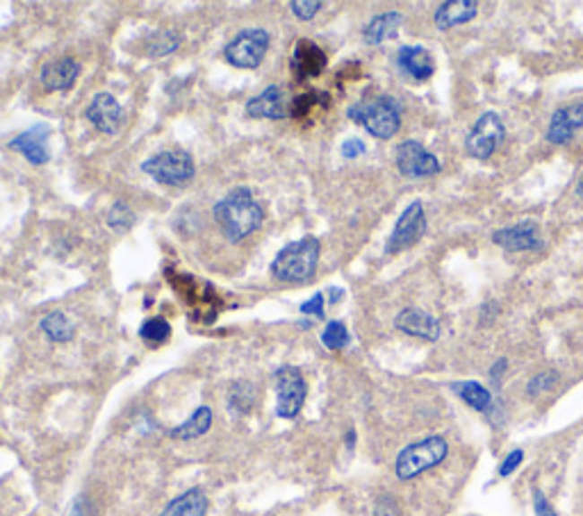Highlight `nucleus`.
Instances as JSON below:
<instances>
[{
	"label": "nucleus",
	"mask_w": 583,
	"mask_h": 516,
	"mask_svg": "<svg viewBox=\"0 0 583 516\" xmlns=\"http://www.w3.org/2000/svg\"><path fill=\"white\" fill-rule=\"evenodd\" d=\"M265 211L248 189H235L214 205V221L231 244H239L262 226Z\"/></svg>",
	"instance_id": "nucleus-1"
},
{
	"label": "nucleus",
	"mask_w": 583,
	"mask_h": 516,
	"mask_svg": "<svg viewBox=\"0 0 583 516\" xmlns=\"http://www.w3.org/2000/svg\"><path fill=\"white\" fill-rule=\"evenodd\" d=\"M319 262V241L315 236L299 239L283 248L272 262V276L278 282H306L315 276Z\"/></svg>",
	"instance_id": "nucleus-2"
},
{
	"label": "nucleus",
	"mask_w": 583,
	"mask_h": 516,
	"mask_svg": "<svg viewBox=\"0 0 583 516\" xmlns=\"http://www.w3.org/2000/svg\"><path fill=\"white\" fill-rule=\"evenodd\" d=\"M349 116L356 124L365 125L367 133L379 139L395 137L401 125L399 105H396L395 99H387V96L374 100H361L349 109Z\"/></svg>",
	"instance_id": "nucleus-3"
},
{
	"label": "nucleus",
	"mask_w": 583,
	"mask_h": 516,
	"mask_svg": "<svg viewBox=\"0 0 583 516\" xmlns=\"http://www.w3.org/2000/svg\"><path fill=\"white\" fill-rule=\"evenodd\" d=\"M447 452H449V446H447V442L442 437H429L417 443H411V446H405L404 451L396 455V477H401V480H413V477H417L420 473L438 467V464L447 458Z\"/></svg>",
	"instance_id": "nucleus-4"
},
{
	"label": "nucleus",
	"mask_w": 583,
	"mask_h": 516,
	"mask_svg": "<svg viewBox=\"0 0 583 516\" xmlns=\"http://www.w3.org/2000/svg\"><path fill=\"white\" fill-rule=\"evenodd\" d=\"M144 173H149L155 182L167 187H183L194 177V159L185 150H164L142 164Z\"/></svg>",
	"instance_id": "nucleus-5"
},
{
	"label": "nucleus",
	"mask_w": 583,
	"mask_h": 516,
	"mask_svg": "<svg viewBox=\"0 0 583 516\" xmlns=\"http://www.w3.org/2000/svg\"><path fill=\"white\" fill-rule=\"evenodd\" d=\"M267 30L251 28L239 32V35L226 46L223 55H226L228 64L235 66V69H257L262 59H265V55H267Z\"/></svg>",
	"instance_id": "nucleus-6"
},
{
	"label": "nucleus",
	"mask_w": 583,
	"mask_h": 516,
	"mask_svg": "<svg viewBox=\"0 0 583 516\" xmlns=\"http://www.w3.org/2000/svg\"><path fill=\"white\" fill-rule=\"evenodd\" d=\"M276 389H278V405L276 414L281 418H297L306 403V380L303 374L294 366H283L276 374Z\"/></svg>",
	"instance_id": "nucleus-7"
},
{
	"label": "nucleus",
	"mask_w": 583,
	"mask_h": 516,
	"mask_svg": "<svg viewBox=\"0 0 583 516\" xmlns=\"http://www.w3.org/2000/svg\"><path fill=\"white\" fill-rule=\"evenodd\" d=\"M501 139H504V124H501V118L497 114L488 112L476 121L472 133L467 134L465 148H467V153L472 158L488 159L500 148Z\"/></svg>",
	"instance_id": "nucleus-8"
},
{
	"label": "nucleus",
	"mask_w": 583,
	"mask_h": 516,
	"mask_svg": "<svg viewBox=\"0 0 583 516\" xmlns=\"http://www.w3.org/2000/svg\"><path fill=\"white\" fill-rule=\"evenodd\" d=\"M426 230V217L422 202H413L405 207L401 219L396 221L395 232H392L390 241H387V253H399L404 248L413 246Z\"/></svg>",
	"instance_id": "nucleus-9"
},
{
	"label": "nucleus",
	"mask_w": 583,
	"mask_h": 516,
	"mask_svg": "<svg viewBox=\"0 0 583 516\" xmlns=\"http://www.w3.org/2000/svg\"><path fill=\"white\" fill-rule=\"evenodd\" d=\"M396 167L408 177H429L440 171V162L417 142H404L396 148Z\"/></svg>",
	"instance_id": "nucleus-10"
},
{
	"label": "nucleus",
	"mask_w": 583,
	"mask_h": 516,
	"mask_svg": "<svg viewBox=\"0 0 583 516\" xmlns=\"http://www.w3.org/2000/svg\"><path fill=\"white\" fill-rule=\"evenodd\" d=\"M87 118L91 121L96 130H100L103 134H119V130L124 128V109H121L119 100L114 99L112 94H96L94 100L87 108Z\"/></svg>",
	"instance_id": "nucleus-11"
},
{
	"label": "nucleus",
	"mask_w": 583,
	"mask_h": 516,
	"mask_svg": "<svg viewBox=\"0 0 583 516\" xmlns=\"http://www.w3.org/2000/svg\"><path fill=\"white\" fill-rule=\"evenodd\" d=\"M285 103V91H283L278 84H272L267 87L262 94H257L256 99H251L247 103V116L251 118H272V121H278V118H285L290 114Z\"/></svg>",
	"instance_id": "nucleus-12"
},
{
	"label": "nucleus",
	"mask_w": 583,
	"mask_h": 516,
	"mask_svg": "<svg viewBox=\"0 0 583 516\" xmlns=\"http://www.w3.org/2000/svg\"><path fill=\"white\" fill-rule=\"evenodd\" d=\"M492 241L504 246L506 251H534V248L543 246L538 228L534 223H518V226L504 228V230L494 232Z\"/></svg>",
	"instance_id": "nucleus-13"
},
{
	"label": "nucleus",
	"mask_w": 583,
	"mask_h": 516,
	"mask_svg": "<svg viewBox=\"0 0 583 516\" xmlns=\"http://www.w3.org/2000/svg\"><path fill=\"white\" fill-rule=\"evenodd\" d=\"M581 125H583V103H574L570 105V108L553 112L547 128V139L553 143H565L572 139V134L577 133Z\"/></svg>",
	"instance_id": "nucleus-14"
},
{
	"label": "nucleus",
	"mask_w": 583,
	"mask_h": 516,
	"mask_svg": "<svg viewBox=\"0 0 583 516\" xmlns=\"http://www.w3.org/2000/svg\"><path fill=\"white\" fill-rule=\"evenodd\" d=\"M46 137H48V128L46 125H35L28 133L19 134L14 142H10L12 150H19L25 159L35 167L48 162V150H46Z\"/></svg>",
	"instance_id": "nucleus-15"
},
{
	"label": "nucleus",
	"mask_w": 583,
	"mask_h": 516,
	"mask_svg": "<svg viewBox=\"0 0 583 516\" xmlns=\"http://www.w3.org/2000/svg\"><path fill=\"white\" fill-rule=\"evenodd\" d=\"M395 325L405 335L420 337V340L435 341L440 337V323L422 310H404L396 316Z\"/></svg>",
	"instance_id": "nucleus-16"
},
{
	"label": "nucleus",
	"mask_w": 583,
	"mask_h": 516,
	"mask_svg": "<svg viewBox=\"0 0 583 516\" xmlns=\"http://www.w3.org/2000/svg\"><path fill=\"white\" fill-rule=\"evenodd\" d=\"M78 73V62L71 57H62L57 62H50L48 66H44V71H41V84H44L46 91H66V89L74 87Z\"/></svg>",
	"instance_id": "nucleus-17"
},
{
	"label": "nucleus",
	"mask_w": 583,
	"mask_h": 516,
	"mask_svg": "<svg viewBox=\"0 0 583 516\" xmlns=\"http://www.w3.org/2000/svg\"><path fill=\"white\" fill-rule=\"evenodd\" d=\"M399 66L415 80L431 78L435 71L433 57L422 46H404L399 50Z\"/></svg>",
	"instance_id": "nucleus-18"
},
{
	"label": "nucleus",
	"mask_w": 583,
	"mask_h": 516,
	"mask_svg": "<svg viewBox=\"0 0 583 516\" xmlns=\"http://www.w3.org/2000/svg\"><path fill=\"white\" fill-rule=\"evenodd\" d=\"M476 10H479V5L472 3V0H451V3L438 7V12H435V25L440 30H451L454 25L467 23V21L474 19Z\"/></svg>",
	"instance_id": "nucleus-19"
},
{
	"label": "nucleus",
	"mask_w": 583,
	"mask_h": 516,
	"mask_svg": "<svg viewBox=\"0 0 583 516\" xmlns=\"http://www.w3.org/2000/svg\"><path fill=\"white\" fill-rule=\"evenodd\" d=\"M205 512H208V496L196 487L173 498L160 516H205Z\"/></svg>",
	"instance_id": "nucleus-20"
},
{
	"label": "nucleus",
	"mask_w": 583,
	"mask_h": 516,
	"mask_svg": "<svg viewBox=\"0 0 583 516\" xmlns=\"http://www.w3.org/2000/svg\"><path fill=\"white\" fill-rule=\"evenodd\" d=\"M294 64L301 71V75H319L326 66V55L317 48L312 41H299L297 53H294Z\"/></svg>",
	"instance_id": "nucleus-21"
},
{
	"label": "nucleus",
	"mask_w": 583,
	"mask_h": 516,
	"mask_svg": "<svg viewBox=\"0 0 583 516\" xmlns=\"http://www.w3.org/2000/svg\"><path fill=\"white\" fill-rule=\"evenodd\" d=\"M399 12H386V14L371 19V23L365 28L367 44H383V41L392 39L396 35V28L401 25Z\"/></svg>",
	"instance_id": "nucleus-22"
},
{
	"label": "nucleus",
	"mask_w": 583,
	"mask_h": 516,
	"mask_svg": "<svg viewBox=\"0 0 583 516\" xmlns=\"http://www.w3.org/2000/svg\"><path fill=\"white\" fill-rule=\"evenodd\" d=\"M210 426H213V409L198 408L196 412H194L192 417L183 423V426H178V428L171 430V437L189 442V439L203 437V434L210 430Z\"/></svg>",
	"instance_id": "nucleus-23"
},
{
	"label": "nucleus",
	"mask_w": 583,
	"mask_h": 516,
	"mask_svg": "<svg viewBox=\"0 0 583 516\" xmlns=\"http://www.w3.org/2000/svg\"><path fill=\"white\" fill-rule=\"evenodd\" d=\"M41 330L46 332L50 341H57V344H65V341H71L75 337V325L74 321L69 319L62 312H50L41 319Z\"/></svg>",
	"instance_id": "nucleus-24"
},
{
	"label": "nucleus",
	"mask_w": 583,
	"mask_h": 516,
	"mask_svg": "<svg viewBox=\"0 0 583 516\" xmlns=\"http://www.w3.org/2000/svg\"><path fill=\"white\" fill-rule=\"evenodd\" d=\"M454 391L458 393L465 403L474 408L476 412H490L492 409V393L479 383H458L454 384Z\"/></svg>",
	"instance_id": "nucleus-25"
},
{
	"label": "nucleus",
	"mask_w": 583,
	"mask_h": 516,
	"mask_svg": "<svg viewBox=\"0 0 583 516\" xmlns=\"http://www.w3.org/2000/svg\"><path fill=\"white\" fill-rule=\"evenodd\" d=\"M169 335H171V325H169L162 316H158V319H149L142 328H139V337L151 346L164 344V341L169 340Z\"/></svg>",
	"instance_id": "nucleus-26"
},
{
	"label": "nucleus",
	"mask_w": 583,
	"mask_h": 516,
	"mask_svg": "<svg viewBox=\"0 0 583 516\" xmlns=\"http://www.w3.org/2000/svg\"><path fill=\"white\" fill-rule=\"evenodd\" d=\"M133 223H135V211L130 210L128 202L124 201L114 202L112 210H109L108 214V226L117 232H126L133 228Z\"/></svg>",
	"instance_id": "nucleus-27"
},
{
	"label": "nucleus",
	"mask_w": 583,
	"mask_h": 516,
	"mask_svg": "<svg viewBox=\"0 0 583 516\" xmlns=\"http://www.w3.org/2000/svg\"><path fill=\"white\" fill-rule=\"evenodd\" d=\"M322 344L331 350H342L349 344V332H346L342 321H331L322 332Z\"/></svg>",
	"instance_id": "nucleus-28"
},
{
	"label": "nucleus",
	"mask_w": 583,
	"mask_h": 516,
	"mask_svg": "<svg viewBox=\"0 0 583 516\" xmlns=\"http://www.w3.org/2000/svg\"><path fill=\"white\" fill-rule=\"evenodd\" d=\"M178 44H180V37L176 35V32H171V30H162V32L155 35L153 44H151V55H153V57H162V55L173 53V50L178 48Z\"/></svg>",
	"instance_id": "nucleus-29"
},
{
	"label": "nucleus",
	"mask_w": 583,
	"mask_h": 516,
	"mask_svg": "<svg viewBox=\"0 0 583 516\" xmlns=\"http://www.w3.org/2000/svg\"><path fill=\"white\" fill-rule=\"evenodd\" d=\"M556 383H559V375L553 374V371H543V374L534 375V380L529 383L526 391H529L531 396H538V393H544L552 387H556Z\"/></svg>",
	"instance_id": "nucleus-30"
},
{
	"label": "nucleus",
	"mask_w": 583,
	"mask_h": 516,
	"mask_svg": "<svg viewBox=\"0 0 583 516\" xmlns=\"http://www.w3.org/2000/svg\"><path fill=\"white\" fill-rule=\"evenodd\" d=\"M319 10H322L319 0H292V12L301 21H310Z\"/></svg>",
	"instance_id": "nucleus-31"
},
{
	"label": "nucleus",
	"mask_w": 583,
	"mask_h": 516,
	"mask_svg": "<svg viewBox=\"0 0 583 516\" xmlns=\"http://www.w3.org/2000/svg\"><path fill=\"white\" fill-rule=\"evenodd\" d=\"M522 460H524V452L519 451V448H518V451L510 452L509 458H506L504 462H501V467H500V476H501V477H509L510 473H513L515 469H518L519 464H522Z\"/></svg>",
	"instance_id": "nucleus-32"
},
{
	"label": "nucleus",
	"mask_w": 583,
	"mask_h": 516,
	"mask_svg": "<svg viewBox=\"0 0 583 516\" xmlns=\"http://www.w3.org/2000/svg\"><path fill=\"white\" fill-rule=\"evenodd\" d=\"M365 150H367V146L361 142V139H346V142L342 143V155H344L346 159L361 158Z\"/></svg>",
	"instance_id": "nucleus-33"
},
{
	"label": "nucleus",
	"mask_w": 583,
	"mask_h": 516,
	"mask_svg": "<svg viewBox=\"0 0 583 516\" xmlns=\"http://www.w3.org/2000/svg\"><path fill=\"white\" fill-rule=\"evenodd\" d=\"M301 312L303 314H312V316H319V319H322L324 316V296L322 294L312 296L308 303H303Z\"/></svg>",
	"instance_id": "nucleus-34"
},
{
	"label": "nucleus",
	"mask_w": 583,
	"mask_h": 516,
	"mask_svg": "<svg viewBox=\"0 0 583 516\" xmlns=\"http://www.w3.org/2000/svg\"><path fill=\"white\" fill-rule=\"evenodd\" d=\"M534 510H535V516H559L556 512H553V507L549 505L544 494L538 492V489L534 492Z\"/></svg>",
	"instance_id": "nucleus-35"
},
{
	"label": "nucleus",
	"mask_w": 583,
	"mask_h": 516,
	"mask_svg": "<svg viewBox=\"0 0 583 516\" xmlns=\"http://www.w3.org/2000/svg\"><path fill=\"white\" fill-rule=\"evenodd\" d=\"M312 100H315V96H299L297 100H294V103H290L292 105V109H290V116H303V114L308 112V109L312 108Z\"/></svg>",
	"instance_id": "nucleus-36"
},
{
	"label": "nucleus",
	"mask_w": 583,
	"mask_h": 516,
	"mask_svg": "<svg viewBox=\"0 0 583 516\" xmlns=\"http://www.w3.org/2000/svg\"><path fill=\"white\" fill-rule=\"evenodd\" d=\"M506 364H509V362H506V359H504V357H501V359H500V362L494 364L492 369H490V378H492V380H494V383H497V380H500V378H501V375H504V371H506Z\"/></svg>",
	"instance_id": "nucleus-37"
},
{
	"label": "nucleus",
	"mask_w": 583,
	"mask_h": 516,
	"mask_svg": "<svg viewBox=\"0 0 583 516\" xmlns=\"http://www.w3.org/2000/svg\"><path fill=\"white\" fill-rule=\"evenodd\" d=\"M579 192H581V194H583V180H581V185H579Z\"/></svg>",
	"instance_id": "nucleus-38"
}]
</instances>
